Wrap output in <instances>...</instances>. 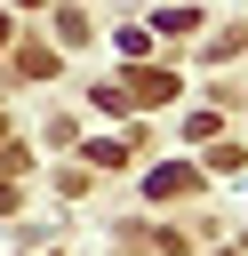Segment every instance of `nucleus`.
<instances>
[{"label": "nucleus", "mask_w": 248, "mask_h": 256, "mask_svg": "<svg viewBox=\"0 0 248 256\" xmlns=\"http://www.w3.org/2000/svg\"><path fill=\"white\" fill-rule=\"evenodd\" d=\"M136 96H144V104H168V96H176V72H136Z\"/></svg>", "instance_id": "nucleus-1"}, {"label": "nucleus", "mask_w": 248, "mask_h": 256, "mask_svg": "<svg viewBox=\"0 0 248 256\" xmlns=\"http://www.w3.org/2000/svg\"><path fill=\"white\" fill-rule=\"evenodd\" d=\"M176 192H192V168H152V200H176Z\"/></svg>", "instance_id": "nucleus-2"}]
</instances>
